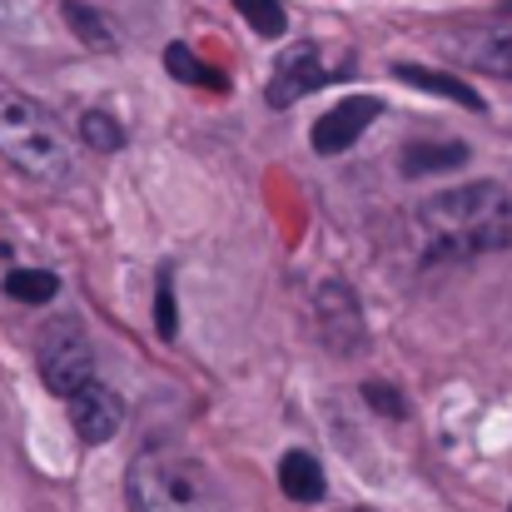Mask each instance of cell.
Segmentation results:
<instances>
[{
    "instance_id": "52a82bcc",
    "label": "cell",
    "mask_w": 512,
    "mask_h": 512,
    "mask_svg": "<svg viewBox=\"0 0 512 512\" xmlns=\"http://www.w3.org/2000/svg\"><path fill=\"white\" fill-rule=\"evenodd\" d=\"M383 115V100H373V95H353V100H343L334 110H324V120H314V130H309V140H314V150L319 155H343L373 120Z\"/></svg>"
},
{
    "instance_id": "8992f818",
    "label": "cell",
    "mask_w": 512,
    "mask_h": 512,
    "mask_svg": "<svg viewBox=\"0 0 512 512\" xmlns=\"http://www.w3.org/2000/svg\"><path fill=\"white\" fill-rule=\"evenodd\" d=\"M329 80H334V70H324V50H319V45H294V50L279 60V70H274L264 100H269L274 110H289V105H299L304 95H314V90L329 85Z\"/></svg>"
},
{
    "instance_id": "30bf717a",
    "label": "cell",
    "mask_w": 512,
    "mask_h": 512,
    "mask_svg": "<svg viewBox=\"0 0 512 512\" xmlns=\"http://www.w3.org/2000/svg\"><path fill=\"white\" fill-rule=\"evenodd\" d=\"M398 165H403L408 179L463 170V165H468V145H463V140H418V145H403V160H398Z\"/></svg>"
},
{
    "instance_id": "9a60e30c",
    "label": "cell",
    "mask_w": 512,
    "mask_h": 512,
    "mask_svg": "<svg viewBox=\"0 0 512 512\" xmlns=\"http://www.w3.org/2000/svg\"><path fill=\"white\" fill-rule=\"evenodd\" d=\"M80 140H85L90 150H100V155H115V150L125 145V125H120L110 110H85V115H80Z\"/></svg>"
},
{
    "instance_id": "7a4b0ae2",
    "label": "cell",
    "mask_w": 512,
    "mask_h": 512,
    "mask_svg": "<svg viewBox=\"0 0 512 512\" xmlns=\"http://www.w3.org/2000/svg\"><path fill=\"white\" fill-rule=\"evenodd\" d=\"M0 160L35 184H65L75 170V145L45 105L0 85Z\"/></svg>"
},
{
    "instance_id": "2e32d148",
    "label": "cell",
    "mask_w": 512,
    "mask_h": 512,
    "mask_svg": "<svg viewBox=\"0 0 512 512\" xmlns=\"http://www.w3.org/2000/svg\"><path fill=\"white\" fill-rule=\"evenodd\" d=\"M65 20H70V30H75L85 45H95V50H115V30L105 25V15H100V10H90V5L70 0V5H65Z\"/></svg>"
},
{
    "instance_id": "ffe728a7",
    "label": "cell",
    "mask_w": 512,
    "mask_h": 512,
    "mask_svg": "<svg viewBox=\"0 0 512 512\" xmlns=\"http://www.w3.org/2000/svg\"><path fill=\"white\" fill-rule=\"evenodd\" d=\"M10 10H15V0H0V25L10 20Z\"/></svg>"
},
{
    "instance_id": "3957f363",
    "label": "cell",
    "mask_w": 512,
    "mask_h": 512,
    "mask_svg": "<svg viewBox=\"0 0 512 512\" xmlns=\"http://www.w3.org/2000/svg\"><path fill=\"white\" fill-rule=\"evenodd\" d=\"M125 498L130 512H229L214 473L199 458L170 448H150L130 463Z\"/></svg>"
},
{
    "instance_id": "8fae6325",
    "label": "cell",
    "mask_w": 512,
    "mask_h": 512,
    "mask_svg": "<svg viewBox=\"0 0 512 512\" xmlns=\"http://www.w3.org/2000/svg\"><path fill=\"white\" fill-rule=\"evenodd\" d=\"M393 75H398L403 85H418V90H428V95H443V100H453V105H463V110H483V95H478L468 80H458V75H443V70H428V65H413V60L393 65Z\"/></svg>"
},
{
    "instance_id": "4fadbf2b",
    "label": "cell",
    "mask_w": 512,
    "mask_h": 512,
    "mask_svg": "<svg viewBox=\"0 0 512 512\" xmlns=\"http://www.w3.org/2000/svg\"><path fill=\"white\" fill-rule=\"evenodd\" d=\"M5 294L20 299V304H50L60 294V279L45 274V269H10L5 274Z\"/></svg>"
},
{
    "instance_id": "9c48e42d",
    "label": "cell",
    "mask_w": 512,
    "mask_h": 512,
    "mask_svg": "<svg viewBox=\"0 0 512 512\" xmlns=\"http://www.w3.org/2000/svg\"><path fill=\"white\" fill-rule=\"evenodd\" d=\"M279 488H284L294 503H324V493H329L324 463H319L314 453H304V448L284 453V458H279Z\"/></svg>"
},
{
    "instance_id": "e0dca14e",
    "label": "cell",
    "mask_w": 512,
    "mask_h": 512,
    "mask_svg": "<svg viewBox=\"0 0 512 512\" xmlns=\"http://www.w3.org/2000/svg\"><path fill=\"white\" fill-rule=\"evenodd\" d=\"M239 5V15L264 35V40H279L284 35V25H289V15H284V5L279 0H234Z\"/></svg>"
},
{
    "instance_id": "ac0fdd59",
    "label": "cell",
    "mask_w": 512,
    "mask_h": 512,
    "mask_svg": "<svg viewBox=\"0 0 512 512\" xmlns=\"http://www.w3.org/2000/svg\"><path fill=\"white\" fill-rule=\"evenodd\" d=\"M155 329L174 339L179 334V309H174V269H160V289H155Z\"/></svg>"
},
{
    "instance_id": "7c38bea8",
    "label": "cell",
    "mask_w": 512,
    "mask_h": 512,
    "mask_svg": "<svg viewBox=\"0 0 512 512\" xmlns=\"http://www.w3.org/2000/svg\"><path fill=\"white\" fill-rule=\"evenodd\" d=\"M468 65L483 70V75H498V80H512V30H488V35H473L463 45Z\"/></svg>"
},
{
    "instance_id": "5b68a950",
    "label": "cell",
    "mask_w": 512,
    "mask_h": 512,
    "mask_svg": "<svg viewBox=\"0 0 512 512\" xmlns=\"http://www.w3.org/2000/svg\"><path fill=\"white\" fill-rule=\"evenodd\" d=\"M314 319H319V334L324 343L334 348V353H358V348H368V324H363V309H358V299H353V289L339 284V279H329V284H319V294H314Z\"/></svg>"
},
{
    "instance_id": "5bb4252c",
    "label": "cell",
    "mask_w": 512,
    "mask_h": 512,
    "mask_svg": "<svg viewBox=\"0 0 512 512\" xmlns=\"http://www.w3.org/2000/svg\"><path fill=\"white\" fill-rule=\"evenodd\" d=\"M165 70H170L174 80H184V85H209V90H224V75H214L189 45H165Z\"/></svg>"
},
{
    "instance_id": "d6986e66",
    "label": "cell",
    "mask_w": 512,
    "mask_h": 512,
    "mask_svg": "<svg viewBox=\"0 0 512 512\" xmlns=\"http://www.w3.org/2000/svg\"><path fill=\"white\" fill-rule=\"evenodd\" d=\"M363 398L378 408V413H388V418H403L408 413V403H403V393H393L383 378H373V383H363Z\"/></svg>"
},
{
    "instance_id": "7402d4cb",
    "label": "cell",
    "mask_w": 512,
    "mask_h": 512,
    "mask_svg": "<svg viewBox=\"0 0 512 512\" xmlns=\"http://www.w3.org/2000/svg\"><path fill=\"white\" fill-rule=\"evenodd\" d=\"M508 512H512V508H508Z\"/></svg>"
},
{
    "instance_id": "6da1fadb",
    "label": "cell",
    "mask_w": 512,
    "mask_h": 512,
    "mask_svg": "<svg viewBox=\"0 0 512 512\" xmlns=\"http://www.w3.org/2000/svg\"><path fill=\"white\" fill-rule=\"evenodd\" d=\"M418 224L438 259H473V254L512 249V189L498 179L443 189L423 199Z\"/></svg>"
},
{
    "instance_id": "ba28073f",
    "label": "cell",
    "mask_w": 512,
    "mask_h": 512,
    "mask_svg": "<svg viewBox=\"0 0 512 512\" xmlns=\"http://www.w3.org/2000/svg\"><path fill=\"white\" fill-rule=\"evenodd\" d=\"M65 403H70V423H75V433H80L85 443H110V438L120 433V423H125V403H120L105 383H85V388L70 393Z\"/></svg>"
},
{
    "instance_id": "277c9868",
    "label": "cell",
    "mask_w": 512,
    "mask_h": 512,
    "mask_svg": "<svg viewBox=\"0 0 512 512\" xmlns=\"http://www.w3.org/2000/svg\"><path fill=\"white\" fill-rule=\"evenodd\" d=\"M40 378L55 398H70L85 383H95V343H90L80 319L45 324V334H40Z\"/></svg>"
},
{
    "instance_id": "44dd1931",
    "label": "cell",
    "mask_w": 512,
    "mask_h": 512,
    "mask_svg": "<svg viewBox=\"0 0 512 512\" xmlns=\"http://www.w3.org/2000/svg\"><path fill=\"white\" fill-rule=\"evenodd\" d=\"M508 10H512V0H508Z\"/></svg>"
}]
</instances>
